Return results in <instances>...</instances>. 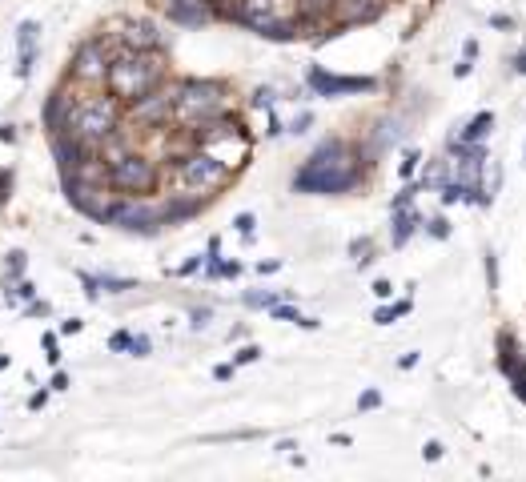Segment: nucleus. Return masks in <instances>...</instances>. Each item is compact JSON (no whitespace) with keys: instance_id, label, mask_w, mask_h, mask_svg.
Segmentation results:
<instances>
[{"instance_id":"b1692460","label":"nucleus","mask_w":526,"mask_h":482,"mask_svg":"<svg viewBox=\"0 0 526 482\" xmlns=\"http://www.w3.org/2000/svg\"><path fill=\"white\" fill-rule=\"evenodd\" d=\"M266 314H270L274 322H290V326H298V330H318V326H322L318 318L302 314V310H298V306H290V302H278V306H270Z\"/></svg>"},{"instance_id":"f257e3e1","label":"nucleus","mask_w":526,"mask_h":482,"mask_svg":"<svg viewBox=\"0 0 526 482\" xmlns=\"http://www.w3.org/2000/svg\"><path fill=\"white\" fill-rule=\"evenodd\" d=\"M374 165L362 157V145L354 137H326L310 149V157L294 169L290 177V189L302 193V197H346V193H358L366 181H370Z\"/></svg>"},{"instance_id":"0e129e2a","label":"nucleus","mask_w":526,"mask_h":482,"mask_svg":"<svg viewBox=\"0 0 526 482\" xmlns=\"http://www.w3.org/2000/svg\"><path fill=\"white\" fill-rule=\"evenodd\" d=\"M418 358H422V354H418V350H410V354H402V362H398V366H402V370H414V366H418Z\"/></svg>"},{"instance_id":"680f3d73","label":"nucleus","mask_w":526,"mask_h":482,"mask_svg":"<svg viewBox=\"0 0 526 482\" xmlns=\"http://www.w3.org/2000/svg\"><path fill=\"white\" fill-rule=\"evenodd\" d=\"M45 402H49V390H37V394L29 398V410H45Z\"/></svg>"},{"instance_id":"58836bf2","label":"nucleus","mask_w":526,"mask_h":482,"mask_svg":"<svg viewBox=\"0 0 526 482\" xmlns=\"http://www.w3.org/2000/svg\"><path fill=\"white\" fill-rule=\"evenodd\" d=\"M209 322H213V306H193L189 310V326L193 330H209Z\"/></svg>"},{"instance_id":"0eeeda50","label":"nucleus","mask_w":526,"mask_h":482,"mask_svg":"<svg viewBox=\"0 0 526 482\" xmlns=\"http://www.w3.org/2000/svg\"><path fill=\"white\" fill-rule=\"evenodd\" d=\"M161 185H165V165L153 153H145L141 145L129 149L125 157L109 161V189L117 197H153V193H161Z\"/></svg>"},{"instance_id":"5701e85b","label":"nucleus","mask_w":526,"mask_h":482,"mask_svg":"<svg viewBox=\"0 0 526 482\" xmlns=\"http://www.w3.org/2000/svg\"><path fill=\"white\" fill-rule=\"evenodd\" d=\"M446 177H450V157L442 153V157H434V161H422L414 185H418V193H438V185H442Z\"/></svg>"},{"instance_id":"bb28decb","label":"nucleus","mask_w":526,"mask_h":482,"mask_svg":"<svg viewBox=\"0 0 526 482\" xmlns=\"http://www.w3.org/2000/svg\"><path fill=\"white\" fill-rule=\"evenodd\" d=\"M350 258H354V266H358V270H362V266H370V262L378 258V241H374L370 233L354 237V241H350Z\"/></svg>"},{"instance_id":"bf43d9fd","label":"nucleus","mask_w":526,"mask_h":482,"mask_svg":"<svg viewBox=\"0 0 526 482\" xmlns=\"http://www.w3.org/2000/svg\"><path fill=\"white\" fill-rule=\"evenodd\" d=\"M510 69H514V73H518V77H526V49H522V53H514V57H510Z\"/></svg>"},{"instance_id":"c03bdc74","label":"nucleus","mask_w":526,"mask_h":482,"mask_svg":"<svg viewBox=\"0 0 526 482\" xmlns=\"http://www.w3.org/2000/svg\"><path fill=\"white\" fill-rule=\"evenodd\" d=\"M201 266H205V254H193L189 262H181V266L173 270V278H193V274H197Z\"/></svg>"},{"instance_id":"a18cd8bd","label":"nucleus","mask_w":526,"mask_h":482,"mask_svg":"<svg viewBox=\"0 0 526 482\" xmlns=\"http://www.w3.org/2000/svg\"><path fill=\"white\" fill-rule=\"evenodd\" d=\"M129 354H133V358H149V354H153V338H149V334H133Z\"/></svg>"},{"instance_id":"052dcab7","label":"nucleus","mask_w":526,"mask_h":482,"mask_svg":"<svg viewBox=\"0 0 526 482\" xmlns=\"http://www.w3.org/2000/svg\"><path fill=\"white\" fill-rule=\"evenodd\" d=\"M470 69H474V61H470V57H462V61L454 65V77L462 81V77H470Z\"/></svg>"},{"instance_id":"f704fd0d","label":"nucleus","mask_w":526,"mask_h":482,"mask_svg":"<svg viewBox=\"0 0 526 482\" xmlns=\"http://www.w3.org/2000/svg\"><path fill=\"white\" fill-rule=\"evenodd\" d=\"M414 197H418V185H414V181H402V189L390 197V209H406V205H414Z\"/></svg>"},{"instance_id":"4c0bfd02","label":"nucleus","mask_w":526,"mask_h":482,"mask_svg":"<svg viewBox=\"0 0 526 482\" xmlns=\"http://www.w3.org/2000/svg\"><path fill=\"white\" fill-rule=\"evenodd\" d=\"M261 354H266V350H261V346H241V350H233V366H253V362H261Z\"/></svg>"},{"instance_id":"f8f14e48","label":"nucleus","mask_w":526,"mask_h":482,"mask_svg":"<svg viewBox=\"0 0 526 482\" xmlns=\"http://www.w3.org/2000/svg\"><path fill=\"white\" fill-rule=\"evenodd\" d=\"M306 89L314 97L338 101V97H362V93H378L382 81L378 77H350V73H330L326 65H310L306 69Z\"/></svg>"},{"instance_id":"e433bc0d","label":"nucleus","mask_w":526,"mask_h":482,"mask_svg":"<svg viewBox=\"0 0 526 482\" xmlns=\"http://www.w3.org/2000/svg\"><path fill=\"white\" fill-rule=\"evenodd\" d=\"M41 346H45V358H49L53 366H61V330H57V334H53V330H45Z\"/></svg>"},{"instance_id":"5fc2aeb1","label":"nucleus","mask_w":526,"mask_h":482,"mask_svg":"<svg viewBox=\"0 0 526 482\" xmlns=\"http://www.w3.org/2000/svg\"><path fill=\"white\" fill-rule=\"evenodd\" d=\"M490 29H498V33H506V29H514V21H510L506 13H494V17H490Z\"/></svg>"},{"instance_id":"72a5a7b5","label":"nucleus","mask_w":526,"mask_h":482,"mask_svg":"<svg viewBox=\"0 0 526 482\" xmlns=\"http://www.w3.org/2000/svg\"><path fill=\"white\" fill-rule=\"evenodd\" d=\"M9 290V302H33L37 298V286L29 282V278H21V282H13V286H5Z\"/></svg>"},{"instance_id":"20e7f679","label":"nucleus","mask_w":526,"mask_h":482,"mask_svg":"<svg viewBox=\"0 0 526 482\" xmlns=\"http://www.w3.org/2000/svg\"><path fill=\"white\" fill-rule=\"evenodd\" d=\"M177 85V129H197L233 109V85L221 77H173Z\"/></svg>"},{"instance_id":"7ed1b4c3","label":"nucleus","mask_w":526,"mask_h":482,"mask_svg":"<svg viewBox=\"0 0 526 482\" xmlns=\"http://www.w3.org/2000/svg\"><path fill=\"white\" fill-rule=\"evenodd\" d=\"M165 169L173 173V185L177 189H189V193H201V197H221L225 189H233L237 181V169H229L217 153L201 149V145H181V153H173L165 161Z\"/></svg>"},{"instance_id":"774afa93","label":"nucleus","mask_w":526,"mask_h":482,"mask_svg":"<svg viewBox=\"0 0 526 482\" xmlns=\"http://www.w3.org/2000/svg\"><path fill=\"white\" fill-rule=\"evenodd\" d=\"M522 161H526V145H522Z\"/></svg>"},{"instance_id":"2f4dec72","label":"nucleus","mask_w":526,"mask_h":482,"mask_svg":"<svg viewBox=\"0 0 526 482\" xmlns=\"http://www.w3.org/2000/svg\"><path fill=\"white\" fill-rule=\"evenodd\" d=\"M422 233H426V237H434V241H446V237H450V221H446L442 213L422 217Z\"/></svg>"},{"instance_id":"a878e982","label":"nucleus","mask_w":526,"mask_h":482,"mask_svg":"<svg viewBox=\"0 0 526 482\" xmlns=\"http://www.w3.org/2000/svg\"><path fill=\"white\" fill-rule=\"evenodd\" d=\"M414 310V302L410 298H402V302H382L378 310H374V326H394L398 318H406Z\"/></svg>"},{"instance_id":"39448f33","label":"nucleus","mask_w":526,"mask_h":482,"mask_svg":"<svg viewBox=\"0 0 526 482\" xmlns=\"http://www.w3.org/2000/svg\"><path fill=\"white\" fill-rule=\"evenodd\" d=\"M185 133V141L189 145H201V149H209V153H217L229 169H245L249 165V157H253V133H249V125L229 109V113H221V117H213V121H205V125H197V129H181Z\"/></svg>"},{"instance_id":"a211bd4d","label":"nucleus","mask_w":526,"mask_h":482,"mask_svg":"<svg viewBox=\"0 0 526 482\" xmlns=\"http://www.w3.org/2000/svg\"><path fill=\"white\" fill-rule=\"evenodd\" d=\"M49 149H53V161H57V173L61 169H81L85 161H93L97 157V149L89 145V141H81L77 133H53L49 137Z\"/></svg>"},{"instance_id":"aec40b11","label":"nucleus","mask_w":526,"mask_h":482,"mask_svg":"<svg viewBox=\"0 0 526 482\" xmlns=\"http://www.w3.org/2000/svg\"><path fill=\"white\" fill-rule=\"evenodd\" d=\"M41 57V25L37 21H21L17 25V77L29 81Z\"/></svg>"},{"instance_id":"a19ab883","label":"nucleus","mask_w":526,"mask_h":482,"mask_svg":"<svg viewBox=\"0 0 526 482\" xmlns=\"http://www.w3.org/2000/svg\"><path fill=\"white\" fill-rule=\"evenodd\" d=\"M233 229H237V233H241L245 241H253V229H257V217H253V213H237V217H233Z\"/></svg>"},{"instance_id":"6e6d98bb","label":"nucleus","mask_w":526,"mask_h":482,"mask_svg":"<svg viewBox=\"0 0 526 482\" xmlns=\"http://www.w3.org/2000/svg\"><path fill=\"white\" fill-rule=\"evenodd\" d=\"M233 370H237L233 362H221V366H213V378H217V382H229V378H233Z\"/></svg>"},{"instance_id":"69168bd1","label":"nucleus","mask_w":526,"mask_h":482,"mask_svg":"<svg viewBox=\"0 0 526 482\" xmlns=\"http://www.w3.org/2000/svg\"><path fill=\"white\" fill-rule=\"evenodd\" d=\"M462 57H470V61H474V57H478V45H474V41H466V45H462Z\"/></svg>"},{"instance_id":"cd10ccee","label":"nucleus","mask_w":526,"mask_h":482,"mask_svg":"<svg viewBox=\"0 0 526 482\" xmlns=\"http://www.w3.org/2000/svg\"><path fill=\"white\" fill-rule=\"evenodd\" d=\"M25 266H29V254H25V250H9V254H5V286L21 282V278H25Z\"/></svg>"},{"instance_id":"79ce46f5","label":"nucleus","mask_w":526,"mask_h":482,"mask_svg":"<svg viewBox=\"0 0 526 482\" xmlns=\"http://www.w3.org/2000/svg\"><path fill=\"white\" fill-rule=\"evenodd\" d=\"M77 282L85 286V298H89V302H97V298H101V282H97V274H85V270H77Z\"/></svg>"},{"instance_id":"4be33fe9","label":"nucleus","mask_w":526,"mask_h":482,"mask_svg":"<svg viewBox=\"0 0 526 482\" xmlns=\"http://www.w3.org/2000/svg\"><path fill=\"white\" fill-rule=\"evenodd\" d=\"M490 133H494V113L490 109H482V113H474L454 137L462 141V145H486L490 141Z\"/></svg>"},{"instance_id":"7c9ffc66","label":"nucleus","mask_w":526,"mask_h":482,"mask_svg":"<svg viewBox=\"0 0 526 482\" xmlns=\"http://www.w3.org/2000/svg\"><path fill=\"white\" fill-rule=\"evenodd\" d=\"M249 109H278V89L274 85H257L253 93H249Z\"/></svg>"},{"instance_id":"49530a36","label":"nucleus","mask_w":526,"mask_h":482,"mask_svg":"<svg viewBox=\"0 0 526 482\" xmlns=\"http://www.w3.org/2000/svg\"><path fill=\"white\" fill-rule=\"evenodd\" d=\"M53 314V306L45 302V298H33V302H25V318H49Z\"/></svg>"},{"instance_id":"de8ad7c7","label":"nucleus","mask_w":526,"mask_h":482,"mask_svg":"<svg viewBox=\"0 0 526 482\" xmlns=\"http://www.w3.org/2000/svg\"><path fill=\"white\" fill-rule=\"evenodd\" d=\"M382 406V394L378 390H362V398H358V410L366 414V410H378Z\"/></svg>"},{"instance_id":"f3484780","label":"nucleus","mask_w":526,"mask_h":482,"mask_svg":"<svg viewBox=\"0 0 526 482\" xmlns=\"http://www.w3.org/2000/svg\"><path fill=\"white\" fill-rule=\"evenodd\" d=\"M157 205H161V225H165V229H181V225L197 221V217L209 209V197L189 193V189H169Z\"/></svg>"},{"instance_id":"4468645a","label":"nucleus","mask_w":526,"mask_h":482,"mask_svg":"<svg viewBox=\"0 0 526 482\" xmlns=\"http://www.w3.org/2000/svg\"><path fill=\"white\" fill-rule=\"evenodd\" d=\"M494 362H498L510 394L526 406V354H522V342L510 330H498V338H494Z\"/></svg>"},{"instance_id":"3c124183","label":"nucleus","mask_w":526,"mask_h":482,"mask_svg":"<svg viewBox=\"0 0 526 482\" xmlns=\"http://www.w3.org/2000/svg\"><path fill=\"white\" fill-rule=\"evenodd\" d=\"M370 290H374V298H378V302H390V298H394V282H386V278H378Z\"/></svg>"},{"instance_id":"603ef678","label":"nucleus","mask_w":526,"mask_h":482,"mask_svg":"<svg viewBox=\"0 0 526 482\" xmlns=\"http://www.w3.org/2000/svg\"><path fill=\"white\" fill-rule=\"evenodd\" d=\"M81 330H85V318H65V322H61V334H65V338H77Z\"/></svg>"},{"instance_id":"09e8293b","label":"nucleus","mask_w":526,"mask_h":482,"mask_svg":"<svg viewBox=\"0 0 526 482\" xmlns=\"http://www.w3.org/2000/svg\"><path fill=\"white\" fill-rule=\"evenodd\" d=\"M442 454H446V446H442L438 438H430V442L422 446V458H426V462H442Z\"/></svg>"},{"instance_id":"c85d7f7f","label":"nucleus","mask_w":526,"mask_h":482,"mask_svg":"<svg viewBox=\"0 0 526 482\" xmlns=\"http://www.w3.org/2000/svg\"><path fill=\"white\" fill-rule=\"evenodd\" d=\"M101 282V294H129V290H141L137 278H117V274H97Z\"/></svg>"},{"instance_id":"338daca9","label":"nucleus","mask_w":526,"mask_h":482,"mask_svg":"<svg viewBox=\"0 0 526 482\" xmlns=\"http://www.w3.org/2000/svg\"><path fill=\"white\" fill-rule=\"evenodd\" d=\"M9 362H13L9 354H0V370H9Z\"/></svg>"},{"instance_id":"4d7b16f0","label":"nucleus","mask_w":526,"mask_h":482,"mask_svg":"<svg viewBox=\"0 0 526 482\" xmlns=\"http://www.w3.org/2000/svg\"><path fill=\"white\" fill-rule=\"evenodd\" d=\"M278 270H282L278 258H274V262H257V274H261V278H270V274H278Z\"/></svg>"},{"instance_id":"412c9836","label":"nucleus","mask_w":526,"mask_h":482,"mask_svg":"<svg viewBox=\"0 0 526 482\" xmlns=\"http://www.w3.org/2000/svg\"><path fill=\"white\" fill-rule=\"evenodd\" d=\"M414 233H422V213H418L414 205L390 209V246H394V250H406L410 241H414Z\"/></svg>"},{"instance_id":"ea45409f","label":"nucleus","mask_w":526,"mask_h":482,"mask_svg":"<svg viewBox=\"0 0 526 482\" xmlns=\"http://www.w3.org/2000/svg\"><path fill=\"white\" fill-rule=\"evenodd\" d=\"M310 125H314V113H310V109H302V113H298V117H294V121L286 125V133L302 137V133H310Z\"/></svg>"},{"instance_id":"37998d69","label":"nucleus","mask_w":526,"mask_h":482,"mask_svg":"<svg viewBox=\"0 0 526 482\" xmlns=\"http://www.w3.org/2000/svg\"><path fill=\"white\" fill-rule=\"evenodd\" d=\"M129 346H133V330H117V334H109V350H113V354H129Z\"/></svg>"},{"instance_id":"9d476101","label":"nucleus","mask_w":526,"mask_h":482,"mask_svg":"<svg viewBox=\"0 0 526 482\" xmlns=\"http://www.w3.org/2000/svg\"><path fill=\"white\" fill-rule=\"evenodd\" d=\"M109 225L129 233V237H161L165 225H161V205L153 197H117L113 201V213H109Z\"/></svg>"},{"instance_id":"423d86ee","label":"nucleus","mask_w":526,"mask_h":482,"mask_svg":"<svg viewBox=\"0 0 526 482\" xmlns=\"http://www.w3.org/2000/svg\"><path fill=\"white\" fill-rule=\"evenodd\" d=\"M125 125V101L113 97L109 89H89L85 97L73 101V117H69V133H77L81 141H89L93 149L113 137Z\"/></svg>"},{"instance_id":"f03ea898","label":"nucleus","mask_w":526,"mask_h":482,"mask_svg":"<svg viewBox=\"0 0 526 482\" xmlns=\"http://www.w3.org/2000/svg\"><path fill=\"white\" fill-rule=\"evenodd\" d=\"M173 73H169V49H157V53H133V49H117L113 57V69H109V93L121 97L125 105L141 101L145 93H153L157 85H165Z\"/></svg>"},{"instance_id":"8fccbe9b","label":"nucleus","mask_w":526,"mask_h":482,"mask_svg":"<svg viewBox=\"0 0 526 482\" xmlns=\"http://www.w3.org/2000/svg\"><path fill=\"white\" fill-rule=\"evenodd\" d=\"M282 133H286V125H282V117H278V113L270 109V113H266V137H282Z\"/></svg>"},{"instance_id":"ddd939ff","label":"nucleus","mask_w":526,"mask_h":482,"mask_svg":"<svg viewBox=\"0 0 526 482\" xmlns=\"http://www.w3.org/2000/svg\"><path fill=\"white\" fill-rule=\"evenodd\" d=\"M105 33L113 37L117 49H133V53H157V49H165V33H161V25L153 17H117Z\"/></svg>"},{"instance_id":"dca6fc26","label":"nucleus","mask_w":526,"mask_h":482,"mask_svg":"<svg viewBox=\"0 0 526 482\" xmlns=\"http://www.w3.org/2000/svg\"><path fill=\"white\" fill-rule=\"evenodd\" d=\"M386 9H390V0H334V9H330L334 37H342L346 29H362V25L382 21Z\"/></svg>"},{"instance_id":"c756f323","label":"nucleus","mask_w":526,"mask_h":482,"mask_svg":"<svg viewBox=\"0 0 526 482\" xmlns=\"http://www.w3.org/2000/svg\"><path fill=\"white\" fill-rule=\"evenodd\" d=\"M418 169H422V153H418V149H410V145H402L398 177H402V181H414V177H418Z\"/></svg>"},{"instance_id":"6ab92c4d","label":"nucleus","mask_w":526,"mask_h":482,"mask_svg":"<svg viewBox=\"0 0 526 482\" xmlns=\"http://www.w3.org/2000/svg\"><path fill=\"white\" fill-rule=\"evenodd\" d=\"M73 101H77V97H69V89H65V85H57V89L45 97V105H41V129H45V137H53V133H65V129H69Z\"/></svg>"},{"instance_id":"473e14b6","label":"nucleus","mask_w":526,"mask_h":482,"mask_svg":"<svg viewBox=\"0 0 526 482\" xmlns=\"http://www.w3.org/2000/svg\"><path fill=\"white\" fill-rule=\"evenodd\" d=\"M13 189H17V169L0 165V209H9V201H13Z\"/></svg>"},{"instance_id":"e2e57ef3","label":"nucleus","mask_w":526,"mask_h":482,"mask_svg":"<svg viewBox=\"0 0 526 482\" xmlns=\"http://www.w3.org/2000/svg\"><path fill=\"white\" fill-rule=\"evenodd\" d=\"M237 274H241V262H233V258H229V262L221 266V278H237Z\"/></svg>"},{"instance_id":"c9c22d12","label":"nucleus","mask_w":526,"mask_h":482,"mask_svg":"<svg viewBox=\"0 0 526 482\" xmlns=\"http://www.w3.org/2000/svg\"><path fill=\"white\" fill-rule=\"evenodd\" d=\"M482 270H486V290H490V294H498V286H502V282H498V254H494V250H486Z\"/></svg>"},{"instance_id":"864d4df0","label":"nucleus","mask_w":526,"mask_h":482,"mask_svg":"<svg viewBox=\"0 0 526 482\" xmlns=\"http://www.w3.org/2000/svg\"><path fill=\"white\" fill-rule=\"evenodd\" d=\"M69 386H73V378H69L65 370H57V374L49 378V390H69Z\"/></svg>"},{"instance_id":"13d9d810","label":"nucleus","mask_w":526,"mask_h":482,"mask_svg":"<svg viewBox=\"0 0 526 482\" xmlns=\"http://www.w3.org/2000/svg\"><path fill=\"white\" fill-rule=\"evenodd\" d=\"M17 125H0V141H5V145H17Z\"/></svg>"},{"instance_id":"393cba45","label":"nucleus","mask_w":526,"mask_h":482,"mask_svg":"<svg viewBox=\"0 0 526 482\" xmlns=\"http://www.w3.org/2000/svg\"><path fill=\"white\" fill-rule=\"evenodd\" d=\"M290 294L286 290H245L241 294V306L245 310H270V306H278V302H286Z\"/></svg>"},{"instance_id":"1a4fd4ad","label":"nucleus","mask_w":526,"mask_h":482,"mask_svg":"<svg viewBox=\"0 0 526 482\" xmlns=\"http://www.w3.org/2000/svg\"><path fill=\"white\" fill-rule=\"evenodd\" d=\"M125 121L137 125V133L173 129V125H177V85H173V77H169L165 85H157L153 93H145L141 101L125 105Z\"/></svg>"},{"instance_id":"6e6552de","label":"nucleus","mask_w":526,"mask_h":482,"mask_svg":"<svg viewBox=\"0 0 526 482\" xmlns=\"http://www.w3.org/2000/svg\"><path fill=\"white\" fill-rule=\"evenodd\" d=\"M113 57H117V45H113V37L101 29V33H89L77 49H73V57H69V81L77 85V89H105L109 85V69H113Z\"/></svg>"},{"instance_id":"2eb2a0df","label":"nucleus","mask_w":526,"mask_h":482,"mask_svg":"<svg viewBox=\"0 0 526 482\" xmlns=\"http://www.w3.org/2000/svg\"><path fill=\"white\" fill-rule=\"evenodd\" d=\"M157 5H161L165 25H173V29L193 33V29L217 25V5H213V0H157Z\"/></svg>"},{"instance_id":"9b49d317","label":"nucleus","mask_w":526,"mask_h":482,"mask_svg":"<svg viewBox=\"0 0 526 482\" xmlns=\"http://www.w3.org/2000/svg\"><path fill=\"white\" fill-rule=\"evenodd\" d=\"M406 137H410V121H406L402 113H382V117L370 121V129L358 137V145H362V157L378 169V161H382L390 149H402Z\"/></svg>"}]
</instances>
